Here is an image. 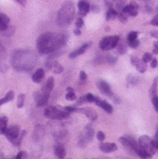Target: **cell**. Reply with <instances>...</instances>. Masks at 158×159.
I'll return each instance as SVG.
<instances>
[{
	"mask_svg": "<svg viewBox=\"0 0 158 159\" xmlns=\"http://www.w3.org/2000/svg\"><path fill=\"white\" fill-rule=\"evenodd\" d=\"M68 37L63 34L56 33H43L37 41V48L41 54H51L65 45Z\"/></svg>",
	"mask_w": 158,
	"mask_h": 159,
	"instance_id": "1",
	"label": "cell"
},
{
	"mask_svg": "<svg viewBox=\"0 0 158 159\" xmlns=\"http://www.w3.org/2000/svg\"><path fill=\"white\" fill-rule=\"evenodd\" d=\"M75 14L74 5L72 1H67L61 6L57 12V25L61 27H65L69 25Z\"/></svg>",
	"mask_w": 158,
	"mask_h": 159,
	"instance_id": "2",
	"label": "cell"
},
{
	"mask_svg": "<svg viewBox=\"0 0 158 159\" xmlns=\"http://www.w3.org/2000/svg\"><path fill=\"white\" fill-rule=\"evenodd\" d=\"M138 144L140 148L151 157L155 153V147L153 146L152 140L148 136H141L138 139Z\"/></svg>",
	"mask_w": 158,
	"mask_h": 159,
	"instance_id": "3",
	"label": "cell"
},
{
	"mask_svg": "<svg viewBox=\"0 0 158 159\" xmlns=\"http://www.w3.org/2000/svg\"><path fill=\"white\" fill-rule=\"evenodd\" d=\"M69 112H67L65 109L60 110L56 108V107H48L44 110V116L49 119H55V120H62L68 116Z\"/></svg>",
	"mask_w": 158,
	"mask_h": 159,
	"instance_id": "4",
	"label": "cell"
},
{
	"mask_svg": "<svg viewBox=\"0 0 158 159\" xmlns=\"http://www.w3.org/2000/svg\"><path fill=\"white\" fill-rule=\"evenodd\" d=\"M120 42L119 36H110V37H105L100 42V48L103 51H108L113 48H115Z\"/></svg>",
	"mask_w": 158,
	"mask_h": 159,
	"instance_id": "5",
	"label": "cell"
},
{
	"mask_svg": "<svg viewBox=\"0 0 158 159\" xmlns=\"http://www.w3.org/2000/svg\"><path fill=\"white\" fill-rule=\"evenodd\" d=\"M19 131L20 130H19L18 125H11L9 127V128H7L5 135L11 142L15 144V142L17 141V139L19 138Z\"/></svg>",
	"mask_w": 158,
	"mask_h": 159,
	"instance_id": "6",
	"label": "cell"
},
{
	"mask_svg": "<svg viewBox=\"0 0 158 159\" xmlns=\"http://www.w3.org/2000/svg\"><path fill=\"white\" fill-rule=\"evenodd\" d=\"M96 85H97V88L99 89V90L101 91V93H103L104 95H106L108 97H113L111 88L106 81L103 80V79H99L97 81Z\"/></svg>",
	"mask_w": 158,
	"mask_h": 159,
	"instance_id": "7",
	"label": "cell"
},
{
	"mask_svg": "<svg viewBox=\"0 0 158 159\" xmlns=\"http://www.w3.org/2000/svg\"><path fill=\"white\" fill-rule=\"evenodd\" d=\"M49 94L48 92L44 91V90H41L40 92H37L35 94V99H36V104L38 107H43L47 101H48V98H49Z\"/></svg>",
	"mask_w": 158,
	"mask_h": 159,
	"instance_id": "8",
	"label": "cell"
},
{
	"mask_svg": "<svg viewBox=\"0 0 158 159\" xmlns=\"http://www.w3.org/2000/svg\"><path fill=\"white\" fill-rule=\"evenodd\" d=\"M77 6H78V10H79V14L82 16L87 15L90 11V5L87 0H80Z\"/></svg>",
	"mask_w": 158,
	"mask_h": 159,
	"instance_id": "9",
	"label": "cell"
},
{
	"mask_svg": "<svg viewBox=\"0 0 158 159\" xmlns=\"http://www.w3.org/2000/svg\"><path fill=\"white\" fill-rule=\"evenodd\" d=\"M91 45V43H84L82 46H80L78 49H76V50H74V52H72L70 55H69V57L70 58H74V57H78V56H80V55H82L83 53H85L86 52V50Z\"/></svg>",
	"mask_w": 158,
	"mask_h": 159,
	"instance_id": "10",
	"label": "cell"
},
{
	"mask_svg": "<svg viewBox=\"0 0 158 159\" xmlns=\"http://www.w3.org/2000/svg\"><path fill=\"white\" fill-rule=\"evenodd\" d=\"M119 140H120V142L122 144V146L124 147V149L127 151V152H129L131 154H135L136 153V152H135V149H134V147H133V145L131 144V142L126 139L125 137H121V138H120L119 139Z\"/></svg>",
	"mask_w": 158,
	"mask_h": 159,
	"instance_id": "11",
	"label": "cell"
},
{
	"mask_svg": "<svg viewBox=\"0 0 158 159\" xmlns=\"http://www.w3.org/2000/svg\"><path fill=\"white\" fill-rule=\"evenodd\" d=\"M100 150L104 152H113L115 151L118 150V147L115 143H110V142H106V143H102L100 145Z\"/></svg>",
	"mask_w": 158,
	"mask_h": 159,
	"instance_id": "12",
	"label": "cell"
},
{
	"mask_svg": "<svg viewBox=\"0 0 158 159\" xmlns=\"http://www.w3.org/2000/svg\"><path fill=\"white\" fill-rule=\"evenodd\" d=\"M10 24V18L4 14V13H0V31H5L8 29Z\"/></svg>",
	"mask_w": 158,
	"mask_h": 159,
	"instance_id": "13",
	"label": "cell"
},
{
	"mask_svg": "<svg viewBox=\"0 0 158 159\" xmlns=\"http://www.w3.org/2000/svg\"><path fill=\"white\" fill-rule=\"evenodd\" d=\"M80 112L84 113L90 120H95L97 119V114H96V112L94 111L93 109H91V108H88V107L82 108V109L80 110Z\"/></svg>",
	"mask_w": 158,
	"mask_h": 159,
	"instance_id": "14",
	"label": "cell"
},
{
	"mask_svg": "<svg viewBox=\"0 0 158 159\" xmlns=\"http://www.w3.org/2000/svg\"><path fill=\"white\" fill-rule=\"evenodd\" d=\"M44 76V71L43 69H38L32 75V80L35 83H40Z\"/></svg>",
	"mask_w": 158,
	"mask_h": 159,
	"instance_id": "15",
	"label": "cell"
},
{
	"mask_svg": "<svg viewBox=\"0 0 158 159\" xmlns=\"http://www.w3.org/2000/svg\"><path fill=\"white\" fill-rule=\"evenodd\" d=\"M97 106L100 107L103 110H105V111H106V113H108V114H111V113L113 112V107H112V106H111L110 104H108L107 102H106V101L101 100V101L98 103Z\"/></svg>",
	"mask_w": 158,
	"mask_h": 159,
	"instance_id": "16",
	"label": "cell"
},
{
	"mask_svg": "<svg viewBox=\"0 0 158 159\" xmlns=\"http://www.w3.org/2000/svg\"><path fill=\"white\" fill-rule=\"evenodd\" d=\"M126 81H127V84L130 86H137L139 83V77L133 74H130L126 76Z\"/></svg>",
	"mask_w": 158,
	"mask_h": 159,
	"instance_id": "17",
	"label": "cell"
},
{
	"mask_svg": "<svg viewBox=\"0 0 158 159\" xmlns=\"http://www.w3.org/2000/svg\"><path fill=\"white\" fill-rule=\"evenodd\" d=\"M55 153L59 159H62V158H64L66 155V151L62 145H56L55 147Z\"/></svg>",
	"mask_w": 158,
	"mask_h": 159,
	"instance_id": "18",
	"label": "cell"
},
{
	"mask_svg": "<svg viewBox=\"0 0 158 159\" xmlns=\"http://www.w3.org/2000/svg\"><path fill=\"white\" fill-rule=\"evenodd\" d=\"M157 86H158V76H156L153 80V83H152V86L151 87L150 89V95L151 97L153 98L155 96H157Z\"/></svg>",
	"mask_w": 158,
	"mask_h": 159,
	"instance_id": "19",
	"label": "cell"
},
{
	"mask_svg": "<svg viewBox=\"0 0 158 159\" xmlns=\"http://www.w3.org/2000/svg\"><path fill=\"white\" fill-rule=\"evenodd\" d=\"M54 84H55L54 78H53V77H49L48 80H47V82H46V84L44 85V87H43L42 89L44 90V91H46V92H48V93H50L51 90H52L53 88H54Z\"/></svg>",
	"mask_w": 158,
	"mask_h": 159,
	"instance_id": "20",
	"label": "cell"
},
{
	"mask_svg": "<svg viewBox=\"0 0 158 159\" xmlns=\"http://www.w3.org/2000/svg\"><path fill=\"white\" fill-rule=\"evenodd\" d=\"M7 123H8V118L2 117L0 119V134H5L7 130Z\"/></svg>",
	"mask_w": 158,
	"mask_h": 159,
	"instance_id": "21",
	"label": "cell"
},
{
	"mask_svg": "<svg viewBox=\"0 0 158 159\" xmlns=\"http://www.w3.org/2000/svg\"><path fill=\"white\" fill-rule=\"evenodd\" d=\"M93 135H94L93 128H92L90 125H87L86 128H85V138L88 140H91L92 138H93Z\"/></svg>",
	"mask_w": 158,
	"mask_h": 159,
	"instance_id": "22",
	"label": "cell"
},
{
	"mask_svg": "<svg viewBox=\"0 0 158 159\" xmlns=\"http://www.w3.org/2000/svg\"><path fill=\"white\" fill-rule=\"evenodd\" d=\"M117 16H118L117 11H115V10L112 8V9H109V10L107 11V12H106V21H109V20H111V19L116 18Z\"/></svg>",
	"mask_w": 158,
	"mask_h": 159,
	"instance_id": "23",
	"label": "cell"
},
{
	"mask_svg": "<svg viewBox=\"0 0 158 159\" xmlns=\"http://www.w3.org/2000/svg\"><path fill=\"white\" fill-rule=\"evenodd\" d=\"M13 97H14V93H13V91H12V90H10V91L7 93L6 96H5L3 99L0 100V105H3V104H5V103H7V102L11 101V100L13 99Z\"/></svg>",
	"mask_w": 158,
	"mask_h": 159,
	"instance_id": "24",
	"label": "cell"
},
{
	"mask_svg": "<svg viewBox=\"0 0 158 159\" xmlns=\"http://www.w3.org/2000/svg\"><path fill=\"white\" fill-rule=\"evenodd\" d=\"M136 67H137L138 71L141 74H144L147 71V64H146V62H144L142 59L139 60V62L138 63V65Z\"/></svg>",
	"mask_w": 158,
	"mask_h": 159,
	"instance_id": "25",
	"label": "cell"
},
{
	"mask_svg": "<svg viewBox=\"0 0 158 159\" xmlns=\"http://www.w3.org/2000/svg\"><path fill=\"white\" fill-rule=\"evenodd\" d=\"M25 95L24 93H21L18 95V101H17V107L19 108L23 107L24 103H25Z\"/></svg>",
	"mask_w": 158,
	"mask_h": 159,
	"instance_id": "26",
	"label": "cell"
},
{
	"mask_svg": "<svg viewBox=\"0 0 158 159\" xmlns=\"http://www.w3.org/2000/svg\"><path fill=\"white\" fill-rule=\"evenodd\" d=\"M53 72H54L55 74H56V75L62 73V72H63V66L60 65L58 62H56V63H55V65L53 66Z\"/></svg>",
	"mask_w": 158,
	"mask_h": 159,
	"instance_id": "27",
	"label": "cell"
},
{
	"mask_svg": "<svg viewBox=\"0 0 158 159\" xmlns=\"http://www.w3.org/2000/svg\"><path fill=\"white\" fill-rule=\"evenodd\" d=\"M138 36V32H137V31H131V32H129L127 35V42L137 40Z\"/></svg>",
	"mask_w": 158,
	"mask_h": 159,
	"instance_id": "28",
	"label": "cell"
},
{
	"mask_svg": "<svg viewBox=\"0 0 158 159\" xmlns=\"http://www.w3.org/2000/svg\"><path fill=\"white\" fill-rule=\"evenodd\" d=\"M118 44H119V43H118ZM117 52H118V54H120V55L124 54V53L126 52V45H125L124 43H120L118 45V50H117Z\"/></svg>",
	"mask_w": 158,
	"mask_h": 159,
	"instance_id": "29",
	"label": "cell"
},
{
	"mask_svg": "<svg viewBox=\"0 0 158 159\" xmlns=\"http://www.w3.org/2000/svg\"><path fill=\"white\" fill-rule=\"evenodd\" d=\"M66 100H69V101H74L75 100L76 98V95L74 91H68V93L66 94V96H65Z\"/></svg>",
	"mask_w": 158,
	"mask_h": 159,
	"instance_id": "30",
	"label": "cell"
},
{
	"mask_svg": "<svg viewBox=\"0 0 158 159\" xmlns=\"http://www.w3.org/2000/svg\"><path fill=\"white\" fill-rule=\"evenodd\" d=\"M118 17H119V20L121 22V23H126V21H127V15H126V13L120 11L118 13Z\"/></svg>",
	"mask_w": 158,
	"mask_h": 159,
	"instance_id": "31",
	"label": "cell"
},
{
	"mask_svg": "<svg viewBox=\"0 0 158 159\" xmlns=\"http://www.w3.org/2000/svg\"><path fill=\"white\" fill-rule=\"evenodd\" d=\"M128 43V45L132 48V49H136L138 45H139V40L137 39V40H134V41H130V42H127Z\"/></svg>",
	"mask_w": 158,
	"mask_h": 159,
	"instance_id": "32",
	"label": "cell"
},
{
	"mask_svg": "<svg viewBox=\"0 0 158 159\" xmlns=\"http://www.w3.org/2000/svg\"><path fill=\"white\" fill-rule=\"evenodd\" d=\"M151 59H152V55L151 54V53H144V55H143V57H142V60L144 61V62H150V61H151Z\"/></svg>",
	"mask_w": 158,
	"mask_h": 159,
	"instance_id": "33",
	"label": "cell"
},
{
	"mask_svg": "<svg viewBox=\"0 0 158 159\" xmlns=\"http://www.w3.org/2000/svg\"><path fill=\"white\" fill-rule=\"evenodd\" d=\"M85 97H86V101L88 103H94V100H95V97H94L91 93H88Z\"/></svg>",
	"mask_w": 158,
	"mask_h": 159,
	"instance_id": "34",
	"label": "cell"
},
{
	"mask_svg": "<svg viewBox=\"0 0 158 159\" xmlns=\"http://www.w3.org/2000/svg\"><path fill=\"white\" fill-rule=\"evenodd\" d=\"M83 25H84V20H83V18H81V17L77 18V20L75 22V26L77 28H81V27H83Z\"/></svg>",
	"mask_w": 158,
	"mask_h": 159,
	"instance_id": "35",
	"label": "cell"
},
{
	"mask_svg": "<svg viewBox=\"0 0 158 159\" xmlns=\"http://www.w3.org/2000/svg\"><path fill=\"white\" fill-rule=\"evenodd\" d=\"M139 58L138 57H136V56H131V63H132V65L133 66H137L138 65V63L139 62Z\"/></svg>",
	"mask_w": 158,
	"mask_h": 159,
	"instance_id": "36",
	"label": "cell"
},
{
	"mask_svg": "<svg viewBox=\"0 0 158 159\" xmlns=\"http://www.w3.org/2000/svg\"><path fill=\"white\" fill-rule=\"evenodd\" d=\"M151 102H152V105H153L155 110L158 112V96H155V97L151 98Z\"/></svg>",
	"mask_w": 158,
	"mask_h": 159,
	"instance_id": "37",
	"label": "cell"
},
{
	"mask_svg": "<svg viewBox=\"0 0 158 159\" xmlns=\"http://www.w3.org/2000/svg\"><path fill=\"white\" fill-rule=\"evenodd\" d=\"M117 60H118L117 57H113V56H111V55H108V57H107V61H108L109 63H111V64H114V63L117 62Z\"/></svg>",
	"mask_w": 158,
	"mask_h": 159,
	"instance_id": "38",
	"label": "cell"
},
{
	"mask_svg": "<svg viewBox=\"0 0 158 159\" xmlns=\"http://www.w3.org/2000/svg\"><path fill=\"white\" fill-rule=\"evenodd\" d=\"M97 139H98V140H100V141L105 140V139H106L105 133H104L103 131H99V132L97 133Z\"/></svg>",
	"mask_w": 158,
	"mask_h": 159,
	"instance_id": "39",
	"label": "cell"
},
{
	"mask_svg": "<svg viewBox=\"0 0 158 159\" xmlns=\"http://www.w3.org/2000/svg\"><path fill=\"white\" fill-rule=\"evenodd\" d=\"M157 66H158V60L156 58H152L151 61V67L152 69H155Z\"/></svg>",
	"mask_w": 158,
	"mask_h": 159,
	"instance_id": "40",
	"label": "cell"
},
{
	"mask_svg": "<svg viewBox=\"0 0 158 159\" xmlns=\"http://www.w3.org/2000/svg\"><path fill=\"white\" fill-rule=\"evenodd\" d=\"M151 25H154V26H158V15L154 16L151 20Z\"/></svg>",
	"mask_w": 158,
	"mask_h": 159,
	"instance_id": "41",
	"label": "cell"
},
{
	"mask_svg": "<svg viewBox=\"0 0 158 159\" xmlns=\"http://www.w3.org/2000/svg\"><path fill=\"white\" fill-rule=\"evenodd\" d=\"M90 11H92V12H99L100 11V9H99V7L98 6H96V5H91L90 6Z\"/></svg>",
	"mask_w": 158,
	"mask_h": 159,
	"instance_id": "42",
	"label": "cell"
},
{
	"mask_svg": "<svg viewBox=\"0 0 158 159\" xmlns=\"http://www.w3.org/2000/svg\"><path fill=\"white\" fill-rule=\"evenodd\" d=\"M87 77H88V75H87V74L84 72V71H81L80 72V74H79V78L81 79V80H86L87 79Z\"/></svg>",
	"mask_w": 158,
	"mask_h": 159,
	"instance_id": "43",
	"label": "cell"
},
{
	"mask_svg": "<svg viewBox=\"0 0 158 159\" xmlns=\"http://www.w3.org/2000/svg\"><path fill=\"white\" fill-rule=\"evenodd\" d=\"M150 34H151V37H153L155 39H158V31L152 30V31H151V32H150Z\"/></svg>",
	"mask_w": 158,
	"mask_h": 159,
	"instance_id": "44",
	"label": "cell"
},
{
	"mask_svg": "<svg viewBox=\"0 0 158 159\" xmlns=\"http://www.w3.org/2000/svg\"><path fill=\"white\" fill-rule=\"evenodd\" d=\"M67 112H74V111H75L76 110V108L75 107H66L65 108H64Z\"/></svg>",
	"mask_w": 158,
	"mask_h": 159,
	"instance_id": "45",
	"label": "cell"
},
{
	"mask_svg": "<svg viewBox=\"0 0 158 159\" xmlns=\"http://www.w3.org/2000/svg\"><path fill=\"white\" fill-rule=\"evenodd\" d=\"M138 14V10H133L132 11H130V12L128 13V15H129V16H132V17H135V16H137Z\"/></svg>",
	"mask_w": 158,
	"mask_h": 159,
	"instance_id": "46",
	"label": "cell"
},
{
	"mask_svg": "<svg viewBox=\"0 0 158 159\" xmlns=\"http://www.w3.org/2000/svg\"><path fill=\"white\" fill-rule=\"evenodd\" d=\"M25 152H20L17 154V156L15 157V159H23V156L25 155Z\"/></svg>",
	"mask_w": 158,
	"mask_h": 159,
	"instance_id": "47",
	"label": "cell"
},
{
	"mask_svg": "<svg viewBox=\"0 0 158 159\" xmlns=\"http://www.w3.org/2000/svg\"><path fill=\"white\" fill-rule=\"evenodd\" d=\"M74 33L76 35V36H80L81 35V31H80V28H75L74 30Z\"/></svg>",
	"mask_w": 158,
	"mask_h": 159,
	"instance_id": "48",
	"label": "cell"
},
{
	"mask_svg": "<svg viewBox=\"0 0 158 159\" xmlns=\"http://www.w3.org/2000/svg\"><path fill=\"white\" fill-rule=\"evenodd\" d=\"M16 1L22 6H25V4H26V0H16Z\"/></svg>",
	"mask_w": 158,
	"mask_h": 159,
	"instance_id": "49",
	"label": "cell"
},
{
	"mask_svg": "<svg viewBox=\"0 0 158 159\" xmlns=\"http://www.w3.org/2000/svg\"><path fill=\"white\" fill-rule=\"evenodd\" d=\"M130 4H131V5H132V6H133V7H134L135 9H137V10H138V8H139V6L138 5V3H136L135 1H131V3H130Z\"/></svg>",
	"mask_w": 158,
	"mask_h": 159,
	"instance_id": "50",
	"label": "cell"
},
{
	"mask_svg": "<svg viewBox=\"0 0 158 159\" xmlns=\"http://www.w3.org/2000/svg\"><path fill=\"white\" fill-rule=\"evenodd\" d=\"M145 9H146V11H147V12H149V13H151V12L152 11V9H151V6H149V5H146Z\"/></svg>",
	"mask_w": 158,
	"mask_h": 159,
	"instance_id": "51",
	"label": "cell"
},
{
	"mask_svg": "<svg viewBox=\"0 0 158 159\" xmlns=\"http://www.w3.org/2000/svg\"><path fill=\"white\" fill-rule=\"evenodd\" d=\"M153 46H154V48H155V49H158V41L154 42V43H153Z\"/></svg>",
	"mask_w": 158,
	"mask_h": 159,
	"instance_id": "52",
	"label": "cell"
},
{
	"mask_svg": "<svg viewBox=\"0 0 158 159\" xmlns=\"http://www.w3.org/2000/svg\"><path fill=\"white\" fill-rule=\"evenodd\" d=\"M152 53H153L154 55H158V49H155V48H153V50H152Z\"/></svg>",
	"mask_w": 158,
	"mask_h": 159,
	"instance_id": "53",
	"label": "cell"
},
{
	"mask_svg": "<svg viewBox=\"0 0 158 159\" xmlns=\"http://www.w3.org/2000/svg\"><path fill=\"white\" fill-rule=\"evenodd\" d=\"M154 137H155V139H154L158 141V129H157V131H156V133H155V136H154Z\"/></svg>",
	"mask_w": 158,
	"mask_h": 159,
	"instance_id": "54",
	"label": "cell"
},
{
	"mask_svg": "<svg viewBox=\"0 0 158 159\" xmlns=\"http://www.w3.org/2000/svg\"><path fill=\"white\" fill-rule=\"evenodd\" d=\"M67 91H74V89H73L72 88H68V89H67Z\"/></svg>",
	"mask_w": 158,
	"mask_h": 159,
	"instance_id": "55",
	"label": "cell"
},
{
	"mask_svg": "<svg viewBox=\"0 0 158 159\" xmlns=\"http://www.w3.org/2000/svg\"><path fill=\"white\" fill-rule=\"evenodd\" d=\"M140 1H144V2H149L150 0H140Z\"/></svg>",
	"mask_w": 158,
	"mask_h": 159,
	"instance_id": "56",
	"label": "cell"
},
{
	"mask_svg": "<svg viewBox=\"0 0 158 159\" xmlns=\"http://www.w3.org/2000/svg\"><path fill=\"white\" fill-rule=\"evenodd\" d=\"M157 11H158V8H157Z\"/></svg>",
	"mask_w": 158,
	"mask_h": 159,
	"instance_id": "57",
	"label": "cell"
}]
</instances>
